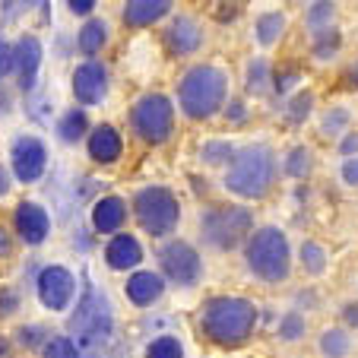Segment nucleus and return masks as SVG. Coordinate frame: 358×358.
<instances>
[{
    "mask_svg": "<svg viewBox=\"0 0 358 358\" xmlns=\"http://www.w3.org/2000/svg\"><path fill=\"white\" fill-rule=\"evenodd\" d=\"M16 238H13V231H10V225H3L0 222V260H13V254H16Z\"/></svg>",
    "mask_w": 358,
    "mask_h": 358,
    "instance_id": "nucleus-45",
    "label": "nucleus"
},
{
    "mask_svg": "<svg viewBox=\"0 0 358 358\" xmlns=\"http://www.w3.org/2000/svg\"><path fill=\"white\" fill-rule=\"evenodd\" d=\"M156 270L162 273V279L169 282V289L190 292L203 282L206 276V260L203 250L187 238H165L156 248Z\"/></svg>",
    "mask_w": 358,
    "mask_h": 358,
    "instance_id": "nucleus-9",
    "label": "nucleus"
},
{
    "mask_svg": "<svg viewBox=\"0 0 358 358\" xmlns=\"http://www.w3.org/2000/svg\"><path fill=\"white\" fill-rule=\"evenodd\" d=\"M339 51H343V32H339L336 26L320 29V32H314V35H311V55L317 57L320 64L336 61Z\"/></svg>",
    "mask_w": 358,
    "mask_h": 358,
    "instance_id": "nucleus-33",
    "label": "nucleus"
},
{
    "mask_svg": "<svg viewBox=\"0 0 358 358\" xmlns=\"http://www.w3.org/2000/svg\"><path fill=\"white\" fill-rule=\"evenodd\" d=\"M38 358H83V352H80V345L73 343V336H67V333H51V339L41 345Z\"/></svg>",
    "mask_w": 358,
    "mask_h": 358,
    "instance_id": "nucleus-37",
    "label": "nucleus"
},
{
    "mask_svg": "<svg viewBox=\"0 0 358 358\" xmlns=\"http://www.w3.org/2000/svg\"><path fill=\"white\" fill-rule=\"evenodd\" d=\"M339 327H345V330H358V301L352 298V301H345L343 308H339Z\"/></svg>",
    "mask_w": 358,
    "mask_h": 358,
    "instance_id": "nucleus-44",
    "label": "nucleus"
},
{
    "mask_svg": "<svg viewBox=\"0 0 358 358\" xmlns=\"http://www.w3.org/2000/svg\"><path fill=\"white\" fill-rule=\"evenodd\" d=\"M292 308H295V311H301V314L317 311V308H320L317 292H314V289H301V292H295V304H292Z\"/></svg>",
    "mask_w": 358,
    "mask_h": 358,
    "instance_id": "nucleus-43",
    "label": "nucleus"
},
{
    "mask_svg": "<svg viewBox=\"0 0 358 358\" xmlns=\"http://www.w3.org/2000/svg\"><path fill=\"white\" fill-rule=\"evenodd\" d=\"M175 0H124L121 22L127 29H152L162 20H171Z\"/></svg>",
    "mask_w": 358,
    "mask_h": 358,
    "instance_id": "nucleus-20",
    "label": "nucleus"
},
{
    "mask_svg": "<svg viewBox=\"0 0 358 358\" xmlns=\"http://www.w3.org/2000/svg\"><path fill=\"white\" fill-rule=\"evenodd\" d=\"M101 260H105V266H108L111 273H134L143 266V260H146V248H143L140 235H134L130 229L117 231V235L105 238V244H101Z\"/></svg>",
    "mask_w": 358,
    "mask_h": 358,
    "instance_id": "nucleus-17",
    "label": "nucleus"
},
{
    "mask_svg": "<svg viewBox=\"0 0 358 358\" xmlns=\"http://www.w3.org/2000/svg\"><path fill=\"white\" fill-rule=\"evenodd\" d=\"M41 64H45V45L35 32H22L13 41V76H16V89L22 95H35L41 83Z\"/></svg>",
    "mask_w": 358,
    "mask_h": 358,
    "instance_id": "nucleus-14",
    "label": "nucleus"
},
{
    "mask_svg": "<svg viewBox=\"0 0 358 358\" xmlns=\"http://www.w3.org/2000/svg\"><path fill=\"white\" fill-rule=\"evenodd\" d=\"M32 292L45 311L70 314L76 295H80V276L67 264H41L38 273H35Z\"/></svg>",
    "mask_w": 358,
    "mask_h": 358,
    "instance_id": "nucleus-10",
    "label": "nucleus"
},
{
    "mask_svg": "<svg viewBox=\"0 0 358 358\" xmlns=\"http://www.w3.org/2000/svg\"><path fill=\"white\" fill-rule=\"evenodd\" d=\"M162 41H165V51H169L171 57H190L203 48L206 35H203V26L196 16L175 13L169 20V26L162 29Z\"/></svg>",
    "mask_w": 358,
    "mask_h": 358,
    "instance_id": "nucleus-19",
    "label": "nucleus"
},
{
    "mask_svg": "<svg viewBox=\"0 0 358 358\" xmlns=\"http://www.w3.org/2000/svg\"><path fill=\"white\" fill-rule=\"evenodd\" d=\"M16 355V345L10 339V333H0V358H13Z\"/></svg>",
    "mask_w": 358,
    "mask_h": 358,
    "instance_id": "nucleus-52",
    "label": "nucleus"
},
{
    "mask_svg": "<svg viewBox=\"0 0 358 358\" xmlns=\"http://www.w3.org/2000/svg\"><path fill=\"white\" fill-rule=\"evenodd\" d=\"M127 127L134 134V140L149 149H159L165 143H171L175 127H178L175 99L165 92H156V89L143 92L127 111Z\"/></svg>",
    "mask_w": 358,
    "mask_h": 358,
    "instance_id": "nucleus-8",
    "label": "nucleus"
},
{
    "mask_svg": "<svg viewBox=\"0 0 358 358\" xmlns=\"http://www.w3.org/2000/svg\"><path fill=\"white\" fill-rule=\"evenodd\" d=\"M349 130H352V111L345 108V105H330V108H324V115H320V136L339 140V136H345Z\"/></svg>",
    "mask_w": 358,
    "mask_h": 358,
    "instance_id": "nucleus-34",
    "label": "nucleus"
},
{
    "mask_svg": "<svg viewBox=\"0 0 358 358\" xmlns=\"http://www.w3.org/2000/svg\"><path fill=\"white\" fill-rule=\"evenodd\" d=\"M260 330V304L248 295H210L196 308V333L222 352L244 349Z\"/></svg>",
    "mask_w": 358,
    "mask_h": 358,
    "instance_id": "nucleus-1",
    "label": "nucleus"
},
{
    "mask_svg": "<svg viewBox=\"0 0 358 358\" xmlns=\"http://www.w3.org/2000/svg\"><path fill=\"white\" fill-rule=\"evenodd\" d=\"M13 73V41L0 35V83Z\"/></svg>",
    "mask_w": 358,
    "mask_h": 358,
    "instance_id": "nucleus-42",
    "label": "nucleus"
},
{
    "mask_svg": "<svg viewBox=\"0 0 358 358\" xmlns=\"http://www.w3.org/2000/svg\"><path fill=\"white\" fill-rule=\"evenodd\" d=\"M270 86H273V64L266 55H257L250 57L248 67H244V92L254 95V99H264L270 95Z\"/></svg>",
    "mask_w": 358,
    "mask_h": 358,
    "instance_id": "nucleus-26",
    "label": "nucleus"
},
{
    "mask_svg": "<svg viewBox=\"0 0 358 358\" xmlns=\"http://www.w3.org/2000/svg\"><path fill=\"white\" fill-rule=\"evenodd\" d=\"M95 7H99V0H67V10L76 16V20H89V16H95Z\"/></svg>",
    "mask_w": 358,
    "mask_h": 358,
    "instance_id": "nucleus-48",
    "label": "nucleus"
},
{
    "mask_svg": "<svg viewBox=\"0 0 358 358\" xmlns=\"http://www.w3.org/2000/svg\"><path fill=\"white\" fill-rule=\"evenodd\" d=\"M257 229V219L248 203L225 200V203H210L203 206L196 216V235L200 244L213 254H235L241 250V244L248 241V235Z\"/></svg>",
    "mask_w": 358,
    "mask_h": 358,
    "instance_id": "nucleus-6",
    "label": "nucleus"
},
{
    "mask_svg": "<svg viewBox=\"0 0 358 358\" xmlns=\"http://www.w3.org/2000/svg\"><path fill=\"white\" fill-rule=\"evenodd\" d=\"M89 130H92L89 111L80 108V105L61 111L55 121V136H57V143H64V146H80V143H86Z\"/></svg>",
    "mask_w": 358,
    "mask_h": 358,
    "instance_id": "nucleus-22",
    "label": "nucleus"
},
{
    "mask_svg": "<svg viewBox=\"0 0 358 358\" xmlns=\"http://www.w3.org/2000/svg\"><path fill=\"white\" fill-rule=\"evenodd\" d=\"M48 165H51V152H48V143L38 134H16L10 140L7 169L16 184H22V187L38 184L48 175Z\"/></svg>",
    "mask_w": 358,
    "mask_h": 358,
    "instance_id": "nucleus-11",
    "label": "nucleus"
},
{
    "mask_svg": "<svg viewBox=\"0 0 358 358\" xmlns=\"http://www.w3.org/2000/svg\"><path fill=\"white\" fill-rule=\"evenodd\" d=\"M165 295H169V282L162 279V273L156 266L152 270L140 266V270L127 273V279H124V298L136 311H152Z\"/></svg>",
    "mask_w": 358,
    "mask_h": 358,
    "instance_id": "nucleus-16",
    "label": "nucleus"
},
{
    "mask_svg": "<svg viewBox=\"0 0 358 358\" xmlns=\"http://www.w3.org/2000/svg\"><path fill=\"white\" fill-rule=\"evenodd\" d=\"M238 143L225 140V136H213V140H203L200 149H196V159H200V165H206V169H225V165L231 162V156H235Z\"/></svg>",
    "mask_w": 358,
    "mask_h": 358,
    "instance_id": "nucleus-30",
    "label": "nucleus"
},
{
    "mask_svg": "<svg viewBox=\"0 0 358 358\" xmlns=\"http://www.w3.org/2000/svg\"><path fill=\"white\" fill-rule=\"evenodd\" d=\"M108 41H111V26L101 20V16H89V20H83V26L76 29L73 48L86 61H95V57L108 48Z\"/></svg>",
    "mask_w": 358,
    "mask_h": 358,
    "instance_id": "nucleus-21",
    "label": "nucleus"
},
{
    "mask_svg": "<svg viewBox=\"0 0 358 358\" xmlns=\"http://www.w3.org/2000/svg\"><path fill=\"white\" fill-rule=\"evenodd\" d=\"M336 152L343 159H355L358 156V130H349L345 136H339V140H336Z\"/></svg>",
    "mask_w": 358,
    "mask_h": 358,
    "instance_id": "nucleus-46",
    "label": "nucleus"
},
{
    "mask_svg": "<svg viewBox=\"0 0 358 358\" xmlns=\"http://www.w3.org/2000/svg\"><path fill=\"white\" fill-rule=\"evenodd\" d=\"M22 311V289L20 285H0V324L13 320Z\"/></svg>",
    "mask_w": 358,
    "mask_h": 358,
    "instance_id": "nucleus-39",
    "label": "nucleus"
},
{
    "mask_svg": "<svg viewBox=\"0 0 358 358\" xmlns=\"http://www.w3.org/2000/svg\"><path fill=\"white\" fill-rule=\"evenodd\" d=\"M92 244H95L92 229H86V231H73V248H80V254H89V250H92Z\"/></svg>",
    "mask_w": 358,
    "mask_h": 358,
    "instance_id": "nucleus-50",
    "label": "nucleus"
},
{
    "mask_svg": "<svg viewBox=\"0 0 358 358\" xmlns=\"http://www.w3.org/2000/svg\"><path fill=\"white\" fill-rule=\"evenodd\" d=\"M130 219L152 241L175 238L178 225L184 219L181 196L169 184H143V187H136L130 194Z\"/></svg>",
    "mask_w": 358,
    "mask_h": 358,
    "instance_id": "nucleus-7",
    "label": "nucleus"
},
{
    "mask_svg": "<svg viewBox=\"0 0 358 358\" xmlns=\"http://www.w3.org/2000/svg\"><path fill=\"white\" fill-rule=\"evenodd\" d=\"M51 327L41 324V320H29V324H20L13 333H10V339H13L16 352H26V355H38L41 345L51 339Z\"/></svg>",
    "mask_w": 358,
    "mask_h": 358,
    "instance_id": "nucleus-27",
    "label": "nucleus"
},
{
    "mask_svg": "<svg viewBox=\"0 0 358 358\" xmlns=\"http://www.w3.org/2000/svg\"><path fill=\"white\" fill-rule=\"evenodd\" d=\"M67 336L80 345L83 358H108L117 345V314L108 292H101L92 279H83L80 295L67 314Z\"/></svg>",
    "mask_w": 358,
    "mask_h": 358,
    "instance_id": "nucleus-2",
    "label": "nucleus"
},
{
    "mask_svg": "<svg viewBox=\"0 0 358 358\" xmlns=\"http://www.w3.org/2000/svg\"><path fill=\"white\" fill-rule=\"evenodd\" d=\"M345 80H349V86H352V89H358V61L352 64L349 70H345Z\"/></svg>",
    "mask_w": 358,
    "mask_h": 358,
    "instance_id": "nucleus-53",
    "label": "nucleus"
},
{
    "mask_svg": "<svg viewBox=\"0 0 358 358\" xmlns=\"http://www.w3.org/2000/svg\"><path fill=\"white\" fill-rule=\"evenodd\" d=\"M70 92H73V101L80 108H99L108 101L111 92V73L105 67V61H80L70 73Z\"/></svg>",
    "mask_w": 358,
    "mask_h": 358,
    "instance_id": "nucleus-13",
    "label": "nucleus"
},
{
    "mask_svg": "<svg viewBox=\"0 0 358 358\" xmlns=\"http://www.w3.org/2000/svg\"><path fill=\"white\" fill-rule=\"evenodd\" d=\"M285 29H289V16L282 10H264L254 20V41L260 48H276L285 38Z\"/></svg>",
    "mask_w": 358,
    "mask_h": 358,
    "instance_id": "nucleus-25",
    "label": "nucleus"
},
{
    "mask_svg": "<svg viewBox=\"0 0 358 358\" xmlns=\"http://www.w3.org/2000/svg\"><path fill=\"white\" fill-rule=\"evenodd\" d=\"M130 222V200L124 194H99L89 203V229L95 238H111Z\"/></svg>",
    "mask_w": 358,
    "mask_h": 358,
    "instance_id": "nucleus-15",
    "label": "nucleus"
},
{
    "mask_svg": "<svg viewBox=\"0 0 358 358\" xmlns=\"http://www.w3.org/2000/svg\"><path fill=\"white\" fill-rule=\"evenodd\" d=\"M314 108H317V95H314V89H295L282 105V117L292 124V127H301L304 121H311Z\"/></svg>",
    "mask_w": 358,
    "mask_h": 358,
    "instance_id": "nucleus-29",
    "label": "nucleus"
},
{
    "mask_svg": "<svg viewBox=\"0 0 358 358\" xmlns=\"http://www.w3.org/2000/svg\"><path fill=\"white\" fill-rule=\"evenodd\" d=\"M330 26H336V0H311L304 7V29L314 35Z\"/></svg>",
    "mask_w": 358,
    "mask_h": 358,
    "instance_id": "nucleus-35",
    "label": "nucleus"
},
{
    "mask_svg": "<svg viewBox=\"0 0 358 358\" xmlns=\"http://www.w3.org/2000/svg\"><path fill=\"white\" fill-rule=\"evenodd\" d=\"M13 190H16L13 175H10L7 162H0V203H3V200H10V194H13Z\"/></svg>",
    "mask_w": 358,
    "mask_h": 358,
    "instance_id": "nucleus-49",
    "label": "nucleus"
},
{
    "mask_svg": "<svg viewBox=\"0 0 358 358\" xmlns=\"http://www.w3.org/2000/svg\"><path fill=\"white\" fill-rule=\"evenodd\" d=\"M352 349H355V339L345 327H324L317 336V352L320 358H349Z\"/></svg>",
    "mask_w": 358,
    "mask_h": 358,
    "instance_id": "nucleus-28",
    "label": "nucleus"
},
{
    "mask_svg": "<svg viewBox=\"0 0 358 358\" xmlns=\"http://www.w3.org/2000/svg\"><path fill=\"white\" fill-rule=\"evenodd\" d=\"M244 270L260 285H285L295 273V248L282 225L266 222L248 235L241 244Z\"/></svg>",
    "mask_w": 358,
    "mask_h": 358,
    "instance_id": "nucleus-4",
    "label": "nucleus"
},
{
    "mask_svg": "<svg viewBox=\"0 0 358 358\" xmlns=\"http://www.w3.org/2000/svg\"><path fill=\"white\" fill-rule=\"evenodd\" d=\"M10 111H13V92H10V89L0 83V117L10 115Z\"/></svg>",
    "mask_w": 358,
    "mask_h": 358,
    "instance_id": "nucleus-51",
    "label": "nucleus"
},
{
    "mask_svg": "<svg viewBox=\"0 0 358 358\" xmlns=\"http://www.w3.org/2000/svg\"><path fill=\"white\" fill-rule=\"evenodd\" d=\"M298 83H301V70L298 67H273V86L270 92L276 95V99H289L292 92L298 89Z\"/></svg>",
    "mask_w": 358,
    "mask_h": 358,
    "instance_id": "nucleus-38",
    "label": "nucleus"
},
{
    "mask_svg": "<svg viewBox=\"0 0 358 358\" xmlns=\"http://www.w3.org/2000/svg\"><path fill=\"white\" fill-rule=\"evenodd\" d=\"M83 146H86V159L92 165L111 169V165H117L124 159V146L127 143H124V134L111 121H99V124H92Z\"/></svg>",
    "mask_w": 358,
    "mask_h": 358,
    "instance_id": "nucleus-18",
    "label": "nucleus"
},
{
    "mask_svg": "<svg viewBox=\"0 0 358 358\" xmlns=\"http://www.w3.org/2000/svg\"><path fill=\"white\" fill-rule=\"evenodd\" d=\"M51 111H55V105L48 108V101H38V95H29L26 99V115L32 117V121H38V124L51 121Z\"/></svg>",
    "mask_w": 358,
    "mask_h": 358,
    "instance_id": "nucleus-41",
    "label": "nucleus"
},
{
    "mask_svg": "<svg viewBox=\"0 0 358 358\" xmlns=\"http://www.w3.org/2000/svg\"><path fill=\"white\" fill-rule=\"evenodd\" d=\"M339 181H343L345 187H352V190L358 187V156L355 159H343V165H339Z\"/></svg>",
    "mask_w": 358,
    "mask_h": 358,
    "instance_id": "nucleus-47",
    "label": "nucleus"
},
{
    "mask_svg": "<svg viewBox=\"0 0 358 358\" xmlns=\"http://www.w3.org/2000/svg\"><path fill=\"white\" fill-rule=\"evenodd\" d=\"M308 330H311V324H308V314L295 311V308L282 311V314H279V320H276V339H279V343H285V345L304 343Z\"/></svg>",
    "mask_w": 358,
    "mask_h": 358,
    "instance_id": "nucleus-31",
    "label": "nucleus"
},
{
    "mask_svg": "<svg viewBox=\"0 0 358 358\" xmlns=\"http://www.w3.org/2000/svg\"><path fill=\"white\" fill-rule=\"evenodd\" d=\"M13 358H22V355H13Z\"/></svg>",
    "mask_w": 358,
    "mask_h": 358,
    "instance_id": "nucleus-54",
    "label": "nucleus"
},
{
    "mask_svg": "<svg viewBox=\"0 0 358 358\" xmlns=\"http://www.w3.org/2000/svg\"><path fill=\"white\" fill-rule=\"evenodd\" d=\"M295 266L311 279H320L330 270V250L317 241V238H304L295 248Z\"/></svg>",
    "mask_w": 358,
    "mask_h": 358,
    "instance_id": "nucleus-23",
    "label": "nucleus"
},
{
    "mask_svg": "<svg viewBox=\"0 0 358 358\" xmlns=\"http://www.w3.org/2000/svg\"><path fill=\"white\" fill-rule=\"evenodd\" d=\"M314 165H317V159H314V149L308 146V143L289 146L285 156L279 159V171H282V178H289V181H308V178L314 175Z\"/></svg>",
    "mask_w": 358,
    "mask_h": 358,
    "instance_id": "nucleus-24",
    "label": "nucleus"
},
{
    "mask_svg": "<svg viewBox=\"0 0 358 358\" xmlns=\"http://www.w3.org/2000/svg\"><path fill=\"white\" fill-rule=\"evenodd\" d=\"M10 231H13L16 244H22L29 250H38L41 244H48V238L55 231V216H51V210H48L45 203L26 196V200H20L13 206Z\"/></svg>",
    "mask_w": 358,
    "mask_h": 358,
    "instance_id": "nucleus-12",
    "label": "nucleus"
},
{
    "mask_svg": "<svg viewBox=\"0 0 358 358\" xmlns=\"http://www.w3.org/2000/svg\"><path fill=\"white\" fill-rule=\"evenodd\" d=\"M29 7H38L41 20L51 22V0H0V22H16Z\"/></svg>",
    "mask_w": 358,
    "mask_h": 358,
    "instance_id": "nucleus-36",
    "label": "nucleus"
},
{
    "mask_svg": "<svg viewBox=\"0 0 358 358\" xmlns=\"http://www.w3.org/2000/svg\"><path fill=\"white\" fill-rule=\"evenodd\" d=\"M143 358H187V345L178 333H156L143 345Z\"/></svg>",
    "mask_w": 358,
    "mask_h": 358,
    "instance_id": "nucleus-32",
    "label": "nucleus"
},
{
    "mask_svg": "<svg viewBox=\"0 0 358 358\" xmlns=\"http://www.w3.org/2000/svg\"><path fill=\"white\" fill-rule=\"evenodd\" d=\"M279 181V152L270 143H244L222 169V187L238 203H260Z\"/></svg>",
    "mask_w": 358,
    "mask_h": 358,
    "instance_id": "nucleus-3",
    "label": "nucleus"
},
{
    "mask_svg": "<svg viewBox=\"0 0 358 358\" xmlns=\"http://www.w3.org/2000/svg\"><path fill=\"white\" fill-rule=\"evenodd\" d=\"M222 117L231 124V127H241V124H248V117H250L248 101H244L241 95H229V101H225V108H222Z\"/></svg>",
    "mask_w": 358,
    "mask_h": 358,
    "instance_id": "nucleus-40",
    "label": "nucleus"
},
{
    "mask_svg": "<svg viewBox=\"0 0 358 358\" xmlns=\"http://www.w3.org/2000/svg\"><path fill=\"white\" fill-rule=\"evenodd\" d=\"M229 95H231L229 73H225L219 64H190L181 73V80H178L175 108L181 111L187 121L206 124L222 115Z\"/></svg>",
    "mask_w": 358,
    "mask_h": 358,
    "instance_id": "nucleus-5",
    "label": "nucleus"
}]
</instances>
